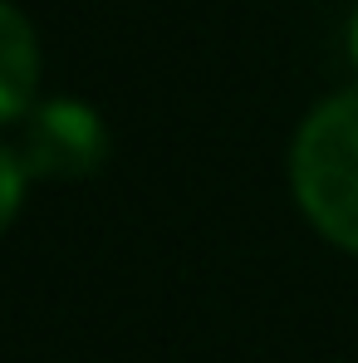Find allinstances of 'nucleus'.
Listing matches in <instances>:
<instances>
[{
    "instance_id": "3",
    "label": "nucleus",
    "mask_w": 358,
    "mask_h": 363,
    "mask_svg": "<svg viewBox=\"0 0 358 363\" xmlns=\"http://www.w3.org/2000/svg\"><path fill=\"white\" fill-rule=\"evenodd\" d=\"M40 79V55H35V35L25 25V15L15 5H0V113L15 123L30 108Z\"/></svg>"
},
{
    "instance_id": "5",
    "label": "nucleus",
    "mask_w": 358,
    "mask_h": 363,
    "mask_svg": "<svg viewBox=\"0 0 358 363\" xmlns=\"http://www.w3.org/2000/svg\"><path fill=\"white\" fill-rule=\"evenodd\" d=\"M349 55H354V64H358V10H354V20H349Z\"/></svg>"
},
{
    "instance_id": "1",
    "label": "nucleus",
    "mask_w": 358,
    "mask_h": 363,
    "mask_svg": "<svg viewBox=\"0 0 358 363\" xmlns=\"http://www.w3.org/2000/svg\"><path fill=\"white\" fill-rule=\"evenodd\" d=\"M290 177L304 216L344 250H358V89L319 104L295 138Z\"/></svg>"
},
{
    "instance_id": "2",
    "label": "nucleus",
    "mask_w": 358,
    "mask_h": 363,
    "mask_svg": "<svg viewBox=\"0 0 358 363\" xmlns=\"http://www.w3.org/2000/svg\"><path fill=\"white\" fill-rule=\"evenodd\" d=\"M104 152H108V138L99 113L74 99H55L35 108L20 143V162L35 177H89L104 162Z\"/></svg>"
},
{
    "instance_id": "4",
    "label": "nucleus",
    "mask_w": 358,
    "mask_h": 363,
    "mask_svg": "<svg viewBox=\"0 0 358 363\" xmlns=\"http://www.w3.org/2000/svg\"><path fill=\"white\" fill-rule=\"evenodd\" d=\"M0 182H5L0 221H10V216H15V206H20V186H25V162H20V152H0Z\"/></svg>"
}]
</instances>
